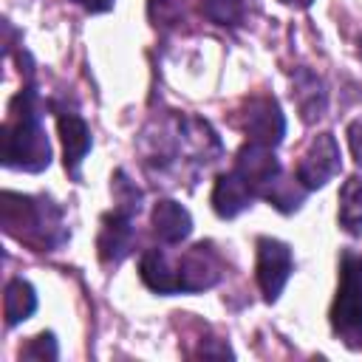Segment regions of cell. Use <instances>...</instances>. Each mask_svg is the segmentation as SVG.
I'll use <instances>...</instances> for the list:
<instances>
[{
  "label": "cell",
  "instance_id": "4",
  "mask_svg": "<svg viewBox=\"0 0 362 362\" xmlns=\"http://www.w3.org/2000/svg\"><path fill=\"white\" fill-rule=\"evenodd\" d=\"M294 269V257L288 243L277 238H260L257 240V286L269 303L280 297Z\"/></svg>",
  "mask_w": 362,
  "mask_h": 362
},
{
  "label": "cell",
  "instance_id": "16",
  "mask_svg": "<svg viewBox=\"0 0 362 362\" xmlns=\"http://www.w3.org/2000/svg\"><path fill=\"white\" fill-rule=\"evenodd\" d=\"M337 221L339 226L359 238L362 235V178L359 175H351L342 189H339V212H337Z\"/></svg>",
  "mask_w": 362,
  "mask_h": 362
},
{
  "label": "cell",
  "instance_id": "19",
  "mask_svg": "<svg viewBox=\"0 0 362 362\" xmlns=\"http://www.w3.org/2000/svg\"><path fill=\"white\" fill-rule=\"evenodd\" d=\"M110 181H113L110 189H113V198H116V209H124V212L136 215L141 209V189L133 181H127V175L122 170H116Z\"/></svg>",
  "mask_w": 362,
  "mask_h": 362
},
{
  "label": "cell",
  "instance_id": "2",
  "mask_svg": "<svg viewBox=\"0 0 362 362\" xmlns=\"http://www.w3.org/2000/svg\"><path fill=\"white\" fill-rule=\"evenodd\" d=\"M0 218H3V226L8 235L34 246L37 252L57 249L68 238V229L62 223V212L48 198L3 192Z\"/></svg>",
  "mask_w": 362,
  "mask_h": 362
},
{
  "label": "cell",
  "instance_id": "12",
  "mask_svg": "<svg viewBox=\"0 0 362 362\" xmlns=\"http://www.w3.org/2000/svg\"><path fill=\"white\" fill-rule=\"evenodd\" d=\"M57 127H59V139H62V150H65V167L71 173H76L90 150V130H88L85 119L74 110H59Z\"/></svg>",
  "mask_w": 362,
  "mask_h": 362
},
{
  "label": "cell",
  "instance_id": "11",
  "mask_svg": "<svg viewBox=\"0 0 362 362\" xmlns=\"http://www.w3.org/2000/svg\"><path fill=\"white\" fill-rule=\"evenodd\" d=\"M255 201V192L252 187L240 178L238 170H229V173H221L215 187H212V209L221 215V218H235L240 215L243 209H249Z\"/></svg>",
  "mask_w": 362,
  "mask_h": 362
},
{
  "label": "cell",
  "instance_id": "7",
  "mask_svg": "<svg viewBox=\"0 0 362 362\" xmlns=\"http://www.w3.org/2000/svg\"><path fill=\"white\" fill-rule=\"evenodd\" d=\"M235 170L240 173V178L252 187L255 195L263 198V192L283 175L280 173V161L274 158L272 147L266 144H257V141H249L238 150V158H235Z\"/></svg>",
  "mask_w": 362,
  "mask_h": 362
},
{
  "label": "cell",
  "instance_id": "24",
  "mask_svg": "<svg viewBox=\"0 0 362 362\" xmlns=\"http://www.w3.org/2000/svg\"><path fill=\"white\" fill-rule=\"evenodd\" d=\"M198 356H232V351H229V345H209V342H201V348L195 351Z\"/></svg>",
  "mask_w": 362,
  "mask_h": 362
},
{
  "label": "cell",
  "instance_id": "26",
  "mask_svg": "<svg viewBox=\"0 0 362 362\" xmlns=\"http://www.w3.org/2000/svg\"><path fill=\"white\" fill-rule=\"evenodd\" d=\"M359 57H362V37H359Z\"/></svg>",
  "mask_w": 362,
  "mask_h": 362
},
{
  "label": "cell",
  "instance_id": "5",
  "mask_svg": "<svg viewBox=\"0 0 362 362\" xmlns=\"http://www.w3.org/2000/svg\"><path fill=\"white\" fill-rule=\"evenodd\" d=\"M240 127L249 136V141L266 144V147H277L286 136V116L280 110V105L272 96H255L243 105L240 110Z\"/></svg>",
  "mask_w": 362,
  "mask_h": 362
},
{
  "label": "cell",
  "instance_id": "9",
  "mask_svg": "<svg viewBox=\"0 0 362 362\" xmlns=\"http://www.w3.org/2000/svg\"><path fill=\"white\" fill-rule=\"evenodd\" d=\"M218 277H221V266H218L212 249L204 246V243L187 249L184 257L178 260V286L187 294L212 288L218 283Z\"/></svg>",
  "mask_w": 362,
  "mask_h": 362
},
{
  "label": "cell",
  "instance_id": "13",
  "mask_svg": "<svg viewBox=\"0 0 362 362\" xmlns=\"http://www.w3.org/2000/svg\"><path fill=\"white\" fill-rule=\"evenodd\" d=\"M291 82H294L291 96H294V102H297V107H300L303 122H305V124L317 122V119L325 113V105H328V93H325L322 79H320L314 71H308V68H297L294 76H291Z\"/></svg>",
  "mask_w": 362,
  "mask_h": 362
},
{
  "label": "cell",
  "instance_id": "23",
  "mask_svg": "<svg viewBox=\"0 0 362 362\" xmlns=\"http://www.w3.org/2000/svg\"><path fill=\"white\" fill-rule=\"evenodd\" d=\"M76 6H82L85 11H90V14H99V11H107V8H113V3L116 0H74Z\"/></svg>",
  "mask_w": 362,
  "mask_h": 362
},
{
  "label": "cell",
  "instance_id": "21",
  "mask_svg": "<svg viewBox=\"0 0 362 362\" xmlns=\"http://www.w3.org/2000/svg\"><path fill=\"white\" fill-rule=\"evenodd\" d=\"M57 339H54V334L51 331H42V334H37L23 351H20V356L23 359H57Z\"/></svg>",
  "mask_w": 362,
  "mask_h": 362
},
{
  "label": "cell",
  "instance_id": "20",
  "mask_svg": "<svg viewBox=\"0 0 362 362\" xmlns=\"http://www.w3.org/2000/svg\"><path fill=\"white\" fill-rule=\"evenodd\" d=\"M184 6H187V0H150L147 3L150 23L156 28H170L184 20Z\"/></svg>",
  "mask_w": 362,
  "mask_h": 362
},
{
  "label": "cell",
  "instance_id": "8",
  "mask_svg": "<svg viewBox=\"0 0 362 362\" xmlns=\"http://www.w3.org/2000/svg\"><path fill=\"white\" fill-rule=\"evenodd\" d=\"M133 240H136L133 215L113 206V212H107L102 218V229H99V240H96L99 257L105 263H122L133 252Z\"/></svg>",
  "mask_w": 362,
  "mask_h": 362
},
{
  "label": "cell",
  "instance_id": "10",
  "mask_svg": "<svg viewBox=\"0 0 362 362\" xmlns=\"http://www.w3.org/2000/svg\"><path fill=\"white\" fill-rule=\"evenodd\" d=\"M150 223H153L156 238H158L161 243H170V246L187 240L189 232H192V215L187 212V206H181V204L173 201V198H161V201L153 206Z\"/></svg>",
  "mask_w": 362,
  "mask_h": 362
},
{
  "label": "cell",
  "instance_id": "6",
  "mask_svg": "<svg viewBox=\"0 0 362 362\" xmlns=\"http://www.w3.org/2000/svg\"><path fill=\"white\" fill-rule=\"evenodd\" d=\"M339 164H342V156H339L337 139L331 133H320L317 139H311L303 158L297 161V181L305 189L325 187L339 173Z\"/></svg>",
  "mask_w": 362,
  "mask_h": 362
},
{
  "label": "cell",
  "instance_id": "25",
  "mask_svg": "<svg viewBox=\"0 0 362 362\" xmlns=\"http://www.w3.org/2000/svg\"><path fill=\"white\" fill-rule=\"evenodd\" d=\"M286 6H294V8H308L314 0H283Z\"/></svg>",
  "mask_w": 362,
  "mask_h": 362
},
{
  "label": "cell",
  "instance_id": "15",
  "mask_svg": "<svg viewBox=\"0 0 362 362\" xmlns=\"http://www.w3.org/2000/svg\"><path fill=\"white\" fill-rule=\"evenodd\" d=\"M37 311V294H34V286L23 277H14L8 280L6 286V294H3V314H6V325H17L23 320H28L31 314Z\"/></svg>",
  "mask_w": 362,
  "mask_h": 362
},
{
  "label": "cell",
  "instance_id": "3",
  "mask_svg": "<svg viewBox=\"0 0 362 362\" xmlns=\"http://www.w3.org/2000/svg\"><path fill=\"white\" fill-rule=\"evenodd\" d=\"M331 325L348 345H362V255H342Z\"/></svg>",
  "mask_w": 362,
  "mask_h": 362
},
{
  "label": "cell",
  "instance_id": "14",
  "mask_svg": "<svg viewBox=\"0 0 362 362\" xmlns=\"http://www.w3.org/2000/svg\"><path fill=\"white\" fill-rule=\"evenodd\" d=\"M139 274H141V280L150 291H158V294H178L181 291L178 266H173L161 249H150V252L141 255Z\"/></svg>",
  "mask_w": 362,
  "mask_h": 362
},
{
  "label": "cell",
  "instance_id": "1",
  "mask_svg": "<svg viewBox=\"0 0 362 362\" xmlns=\"http://www.w3.org/2000/svg\"><path fill=\"white\" fill-rule=\"evenodd\" d=\"M3 164L25 173H40L51 164V144L40 122L37 93L31 88L11 99L8 119L3 124Z\"/></svg>",
  "mask_w": 362,
  "mask_h": 362
},
{
  "label": "cell",
  "instance_id": "17",
  "mask_svg": "<svg viewBox=\"0 0 362 362\" xmlns=\"http://www.w3.org/2000/svg\"><path fill=\"white\" fill-rule=\"evenodd\" d=\"M263 198L269 201V204H274L280 212H294V209H300V204H303V198H305V187L300 184V181H286L283 175L263 192Z\"/></svg>",
  "mask_w": 362,
  "mask_h": 362
},
{
  "label": "cell",
  "instance_id": "22",
  "mask_svg": "<svg viewBox=\"0 0 362 362\" xmlns=\"http://www.w3.org/2000/svg\"><path fill=\"white\" fill-rule=\"evenodd\" d=\"M348 141H351V153H354L356 164L362 167V119L351 122V127H348Z\"/></svg>",
  "mask_w": 362,
  "mask_h": 362
},
{
  "label": "cell",
  "instance_id": "18",
  "mask_svg": "<svg viewBox=\"0 0 362 362\" xmlns=\"http://www.w3.org/2000/svg\"><path fill=\"white\" fill-rule=\"evenodd\" d=\"M201 14L215 25H238L243 20L240 0H198Z\"/></svg>",
  "mask_w": 362,
  "mask_h": 362
}]
</instances>
